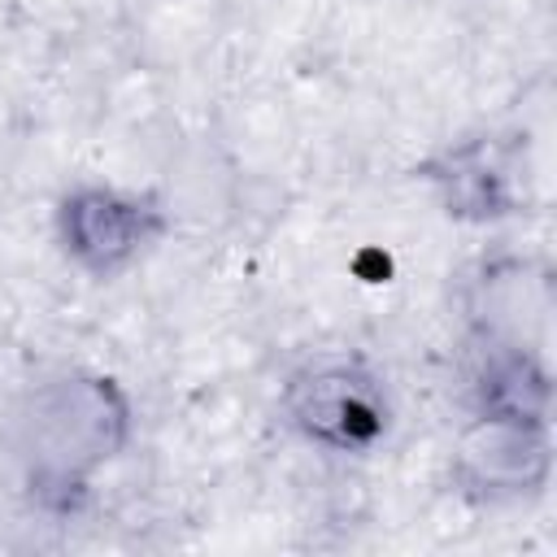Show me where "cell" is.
I'll return each mask as SVG.
<instances>
[{"label": "cell", "mask_w": 557, "mask_h": 557, "mask_svg": "<svg viewBox=\"0 0 557 557\" xmlns=\"http://www.w3.org/2000/svg\"><path fill=\"white\" fill-rule=\"evenodd\" d=\"M165 231L161 209L113 183H78L52 209V235L61 257L87 278L126 274Z\"/></svg>", "instance_id": "4"}, {"label": "cell", "mask_w": 557, "mask_h": 557, "mask_svg": "<svg viewBox=\"0 0 557 557\" xmlns=\"http://www.w3.org/2000/svg\"><path fill=\"white\" fill-rule=\"evenodd\" d=\"M453 474L479 500H531L553 479V431L527 405L479 409L453 444Z\"/></svg>", "instance_id": "3"}, {"label": "cell", "mask_w": 557, "mask_h": 557, "mask_svg": "<svg viewBox=\"0 0 557 557\" xmlns=\"http://www.w3.org/2000/svg\"><path fill=\"white\" fill-rule=\"evenodd\" d=\"M13 461L39 500H74L135 440L131 392L104 370H57L13 409Z\"/></svg>", "instance_id": "1"}, {"label": "cell", "mask_w": 557, "mask_h": 557, "mask_svg": "<svg viewBox=\"0 0 557 557\" xmlns=\"http://www.w3.org/2000/svg\"><path fill=\"white\" fill-rule=\"evenodd\" d=\"M278 409L305 444L344 457L370 453L392 431L387 379L366 357L348 352H318L300 361L278 392Z\"/></svg>", "instance_id": "2"}]
</instances>
